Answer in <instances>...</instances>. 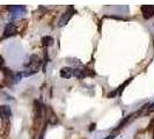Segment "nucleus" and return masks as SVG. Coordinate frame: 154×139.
Instances as JSON below:
<instances>
[{
	"instance_id": "obj_1",
	"label": "nucleus",
	"mask_w": 154,
	"mask_h": 139,
	"mask_svg": "<svg viewBox=\"0 0 154 139\" xmlns=\"http://www.w3.org/2000/svg\"><path fill=\"white\" fill-rule=\"evenodd\" d=\"M16 31V27L14 23H8L7 26H6V28H5V30H4V35H2V39H6L8 36H12V35H14Z\"/></svg>"
},
{
	"instance_id": "obj_2",
	"label": "nucleus",
	"mask_w": 154,
	"mask_h": 139,
	"mask_svg": "<svg viewBox=\"0 0 154 139\" xmlns=\"http://www.w3.org/2000/svg\"><path fill=\"white\" fill-rule=\"evenodd\" d=\"M73 69H69V67H63L60 70V77L65 78V79H69V78L73 76Z\"/></svg>"
},
{
	"instance_id": "obj_3",
	"label": "nucleus",
	"mask_w": 154,
	"mask_h": 139,
	"mask_svg": "<svg viewBox=\"0 0 154 139\" xmlns=\"http://www.w3.org/2000/svg\"><path fill=\"white\" fill-rule=\"evenodd\" d=\"M8 11H11L13 14H20V13H24L26 12V7L24 6H22V5H16V6H9L8 7Z\"/></svg>"
},
{
	"instance_id": "obj_4",
	"label": "nucleus",
	"mask_w": 154,
	"mask_h": 139,
	"mask_svg": "<svg viewBox=\"0 0 154 139\" xmlns=\"http://www.w3.org/2000/svg\"><path fill=\"white\" fill-rule=\"evenodd\" d=\"M71 16H72V13H64L62 15V17H60V20H59V27H62V26H64V24H66V23L69 22V20L71 19Z\"/></svg>"
},
{
	"instance_id": "obj_5",
	"label": "nucleus",
	"mask_w": 154,
	"mask_h": 139,
	"mask_svg": "<svg viewBox=\"0 0 154 139\" xmlns=\"http://www.w3.org/2000/svg\"><path fill=\"white\" fill-rule=\"evenodd\" d=\"M0 110H1V116H2V118H8V117L12 116V110H11V108L7 107V106H2Z\"/></svg>"
},
{
	"instance_id": "obj_6",
	"label": "nucleus",
	"mask_w": 154,
	"mask_h": 139,
	"mask_svg": "<svg viewBox=\"0 0 154 139\" xmlns=\"http://www.w3.org/2000/svg\"><path fill=\"white\" fill-rule=\"evenodd\" d=\"M42 42H43V45H51L52 42H54V39L50 37V36H46V37H43Z\"/></svg>"
},
{
	"instance_id": "obj_7",
	"label": "nucleus",
	"mask_w": 154,
	"mask_h": 139,
	"mask_svg": "<svg viewBox=\"0 0 154 139\" xmlns=\"http://www.w3.org/2000/svg\"><path fill=\"white\" fill-rule=\"evenodd\" d=\"M94 129H95V124H92V126H91V129H89V130L92 131V130H94Z\"/></svg>"
}]
</instances>
